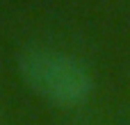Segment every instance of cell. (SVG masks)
<instances>
[{
    "label": "cell",
    "instance_id": "6da1fadb",
    "mask_svg": "<svg viewBox=\"0 0 130 125\" xmlns=\"http://www.w3.org/2000/svg\"><path fill=\"white\" fill-rule=\"evenodd\" d=\"M18 71L37 96L59 107H78L94 91V77L87 66L59 50L30 48L18 57Z\"/></svg>",
    "mask_w": 130,
    "mask_h": 125
}]
</instances>
